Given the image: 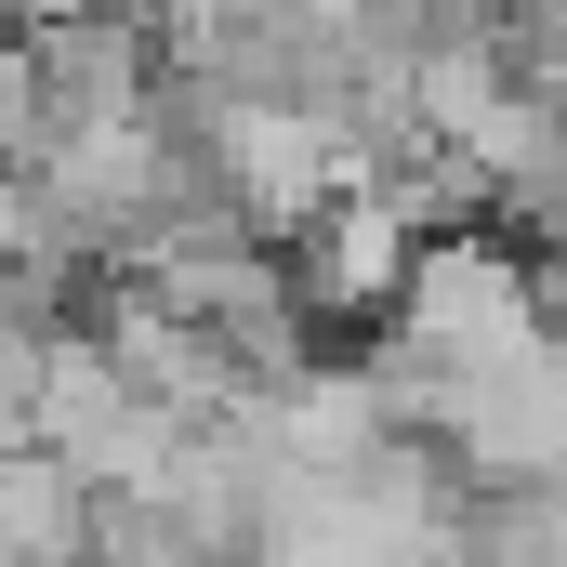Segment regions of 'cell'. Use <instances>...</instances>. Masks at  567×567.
Listing matches in <instances>:
<instances>
[{"label": "cell", "mask_w": 567, "mask_h": 567, "mask_svg": "<svg viewBox=\"0 0 567 567\" xmlns=\"http://www.w3.org/2000/svg\"><path fill=\"white\" fill-rule=\"evenodd\" d=\"M0 528H13V567H93V475L66 449H13L0 462Z\"/></svg>", "instance_id": "cell-1"}]
</instances>
